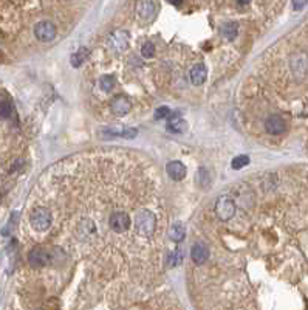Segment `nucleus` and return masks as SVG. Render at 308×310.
Returning <instances> with one entry per match:
<instances>
[{
    "instance_id": "nucleus-1",
    "label": "nucleus",
    "mask_w": 308,
    "mask_h": 310,
    "mask_svg": "<svg viewBox=\"0 0 308 310\" xmlns=\"http://www.w3.org/2000/svg\"><path fill=\"white\" fill-rule=\"evenodd\" d=\"M59 258L65 259V253L61 248L36 247L30 251L28 262L33 267H48V266H54L56 262H59Z\"/></svg>"
},
{
    "instance_id": "nucleus-2",
    "label": "nucleus",
    "mask_w": 308,
    "mask_h": 310,
    "mask_svg": "<svg viewBox=\"0 0 308 310\" xmlns=\"http://www.w3.org/2000/svg\"><path fill=\"white\" fill-rule=\"evenodd\" d=\"M156 228V217L151 210H141L135 217V231L143 237H151Z\"/></svg>"
},
{
    "instance_id": "nucleus-3",
    "label": "nucleus",
    "mask_w": 308,
    "mask_h": 310,
    "mask_svg": "<svg viewBox=\"0 0 308 310\" xmlns=\"http://www.w3.org/2000/svg\"><path fill=\"white\" fill-rule=\"evenodd\" d=\"M51 213L43 208V206H39V208H34L31 216H30V223L31 226L36 229V231H47V229L51 226Z\"/></svg>"
},
{
    "instance_id": "nucleus-4",
    "label": "nucleus",
    "mask_w": 308,
    "mask_h": 310,
    "mask_svg": "<svg viewBox=\"0 0 308 310\" xmlns=\"http://www.w3.org/2000/svg\"><path fill=\"white\" fill-rule=\"evenodd\" d=\"M215 214L220 221L228 222L235 214V203L231 196H220L215 203Z\"/></svg>"
},
{
    "instance_id": "nucleus-5",
    "label": "nucleus",
    "mask_w": 308,
    "mask_h": 310,
    "mask_svg": "<svg viewBox=\"0 0 308 310\" xmlns=\"http://www.w3.org/2000/svg\"><path fill=\"white\" fill-rule=\"evenodd\" d=\"M129 42H130V34H129V31H125V30L113 31L107 39V45L113 53L125 51L129 48Z\"/></svg>"
},
{
    "instance_id": "nucleus-6",
    "label": "nucleus",
    "mask_w": 308,
    "mask_h": 310,
    "mask_svg": "<svg viewBox=\"0 0 308 310\" xmlns=\"http://www.w3.org/2000/svg\"><path fill=\"white\" fill-rule=\"evenodd\" d=\"M56 34H58V30L50 20H42L34 27V36L40 42H51L56 38Z\"/></svg>"
},
{
    "instance_id": "nucleus-7",
    "label": "nucleus",
    "mask_w": 308,
    "mask_h": 310,
    "mask_svg": "<svg viewBox=\"0 0 308 310\" xmlns=\"http://www.w3.org/2000/svg\"><path fill=\"white\" fill-rule=\"evenodd\" d=\"M109 225L118 234L125 233L130 228V217L125 211H115L109 217Z\"/></svg>"
},
{
    "instance_id": "nucleus-8",
    "label": "nucleus",
    "mask_w": 308,
    "mask_h": 310,
    "mask_svg": "<svg viewBox=\"0 0 308 310\" xmlns=\"http://www.w3.org/2000/svg\"><path fill=\"white\" fill-rule=\"evenodd\" d=\"M136 14H138V17L143 22L149 24V22L155 19V14H156L155 2L154 0H138V2H136Z\"/></svg>"
},
{
    "instance_id": "nucleus-9",
    "label": "nucleus",
    "mask_w": 308,
    "mask_h": 310,
    "mask_svg": "<svg viewBox=\"0 0 308 310\" xmlns=\"http://www.w3.org/2000/svg\"><path fill=\"white\" fill-rule=\"evenodd\" d=\"M132 109V104H130V101L127 96H124V95H118L112 99L110 102V110L118 115V117H124V115H127Z\"/></svg>"
},
{
    "instance_id": "nucleus-10",
    "label": "nucleus",
    "mask_w": 308,
    "mask_h": 310,
    "mask_svg": "<svg viewBox=\"0 0 308 310\" xmlns=\"http://www.w3.org/2000/svg\"><path fill=\"white\" fill-rule=\"evenodd\" d=\"M265 129L271 135H280L287 131V123L279 115H271L265 121Z\"/></svg>"
},
{
    "instance_id": "nucleus-11",
    "label": "nucleus",
    "mask_w": 308,
    "mask_h": 310,
    "mask_svg": "<svg viewBox=\"0 0 308 310\" xmlns=\"http://www.w3.org/2000/svg\"><path fill=\"white\" fill-rule=\"evenodd\" d=\"M166 172H167V176L175 180V181H180V180H183L188 174V169L185 166V163H181L178 162V160H174V162H169L167 166H166Z\"/></svg>"
},
{
    "instance_id": "nucleus-12",
    "label": "nucleus",
    "mask_w": 308,
    "mask_h": 310,
    "mask_svg": "<svg viewBox=\"0 0 308 310\" xmlns=\"http://www.w3.org/2000/svg\"><path fill=\"white\" fill-rule=\"evenodd\" d=\"M101 135H107V136H121V138H135L138 135V131L133 128H119V126H113V128H107L101 132Z\"/></svg>"
},
{
    "instance_id": "nucleus-13",
    "label": "nucleus",
    "mask_w": 308,
    "mask_h": 310,
    "mask_svg": "<svg viewBox=\"0 0 308 310\" xmlns=\"http://www.w3.org/2000/svg\"><path fill=\"white\" fill-rule=\"evenodd\" d=\"M167 131L174 132V133H181L188 129V123L185 120H181V115L178 112H170L167 115Z\"/></svg>"
},
{
    "instance_id": "nucleus-14",
    "label": "nucleus",
    "mask_w": 308,
    "mask_h": 310,
    "mask_svg": "<svg viewBox=\"0 0 308 310\" xmlns=\"http://www.w3.org/2000/svg\"><path fill=\"white\" fill-rule=\"evenodd\" d=\"M95 233H96V225L92 219H88V217H84V219L79 222L77 226H76V234H77V237H81V239H88V237H92Z\"/></svg>"
},
{
    "instance_id": "nucleus-15",
    "label": "nucleus",
    "mask_w": 308,
    "mask_h": 310,
    "mask_svg": "<svg viewBox=\"0 0 308 310\" xmlns=\"http://www.w3.org/2000/svg\"><path fill=\"white\" fill-rule=\"evenodd\" d=\"M189 76H191V83L193 86H201L204 84V81H206V78H208V70H206V67H204V64H197L191 68Z\"/></svg>"
},
{
    "instance_id": "nucleus-16",
    "label": "nucleus",
    "mask_w": 308,
    "mask_h": 310,
    "mask_svg": "<svg viewBox=\"0 0 308 310\" xmlns=\"http://www.w3.org/2000/svg\"><path fill=\"white\" fill-rule=\"evenodd\" d=\"M191 258L192 261L198 264V266H201V264H204L208 261L209 258V250L206 245H203V244H195L192 247V251H191Z\"/></svg>"
},
{
    "instance_id": "nucleus-17",
    "label": "nucleus",
    "mask_w": 308,
    "mask_h": 310,
    "mask_svg": "<svg viewBox=\"0 0 308 310\" xmlns=\"http://www.w3.org/2000/svg\"><path fill=\"white\" fill-rule=\"evenodd\" d=\"M291 68L294 75H299V76H304L307 72H308V57L305 54H296L291 61Z\"/></svg>"
},
{
    "instance_id": "nucleus-18",
    "label": "nucleus",
    "mask_w": 308,
    "mask_h": 310,
    "mask_svg": "<svg viewBox=\"0 0 308 310\" xmlns=\"http://www.w3.org/2000/svg\"><path fill=\"white\" fill-rule=\"evenodd\" d=\"M185 237H186V228L183 223L175 222L172 226H170L169 239L172 240V242H181V240H185Z\"/></svg>"
},
{
    "instance_id": "nucleus-19",
    "label": "nucleus",
    "mask_w": 308,
    "mask_h": 310,
    "mask_svg": "<svg viewBox=\"0 0 308 310\" xmlns=\"http://www.w3.org/2000/svg\"><path fill=\"white\" fill-rule=\"evenodd\" d=\"M220 33L226 41H234L237 38V33H238V25L235 24V22H226V24L222 25Z\"/></svg>"
},
{
    "instance_id": "nucleus-20",
    "label": "nucleus",
    "mask_w": 308,
    "mask_h": 310,
    "mask_svg": "<svg viewBox=\"0 0 308 310\" xmlns=\"http://www.w3.org/2000/svg\"><path fill=\"white\" fill-rule=\"evenodd\" d=\"M88 56H90L88 48L82 47V48H79L77 51H75V53L72 54L70 62H72V65H73L75 68H77V67H81V65L88 59Z\"/></svg>"
},
{
    "instance_id": "nucleus-21",
    "label": "nucleus",
    "mask_w": 308,
    "mask_h": 310,
    "mask_svg": "<svg viewBox=\"0 0 308 310\" xmlns=\"http://www.w3.org/2000/svg\"><path fill=\"white\" fill-rule=\"evenodd\" d=\"M183 250H180V248H175L172 253H169L167 256V264L166 266L169 268H174V267H178L181 262H183Z\"/></svg>"
},
{
    "instance_id": "nucleus-22",
    "label": "nucleus",
    "mask_w": 308,
    "mask_h": 310,
    "mask_svg": "<svg viewBox=\"0 0 308 310\" xmlns=\"http://www.w3.org/2000/svg\"><path fill=\"white\" fill-rule=\"evenodd\" d=\"M197 181H198V185L201 188H209L211 186V176H209V171L206 168H200L198 172H197Z\"/></svg>"
},
{
    "instance_id": "nucleus-23",
    "label": "nucleus",
    "mask_w": 308,
    "mask_h": 310,
    "mask_svg": "<svg viewBox=\"0 0 308 310\" xmlns=\"http://www.w3.org/2000/svg\"><path fill=\"white\" fill-rule=\"evenodd\" d=\"M14 104L11 101L5 99V101H0V117L2 118H11L14 115Z\"/></svg>"
},
{
    "instance_id": "nucleus-24",
    "label": "nucleus",
    "mask_w": 308,
    "mask_h": 310,
    "mask_svg": "<svg viewBox=\"0 0 308 310\" xmlns=\"http://www.w3.org/2000/svg\"><path fill=\"white\" fill-rule=\"evenodd\" d=\"M115 84H116V79L113 75H106L99 79V87L104 91H110L113 87H115Z\"/></svg>"
},
{
    "instance_id": "nucleus-25",
    "label": "nucleus",
    "mask_w": 308,
    "mask_h": 310,
    "mask_svg": "<svg viewBox=\"0 0 308 310\" xmlns=\"http://www.w3.org/2000/svg\"><path fill=\"white\" fill-rule=\"evenodd\" d=\"M248 165H249V157L248 155H237L231 162V168L232 169H242V168H245Z\"/></svg>"
},
{
    "instance_id": "nucleus-26",
    "label": "nucleus",
    "mask_w": 308,
    "mask_h": 310,
    "mask_svg": "<svg viewBox=\"0 0 308 310\" xmlns=\"http://www.w3.org/2000/svg\"><path fill=\"white\" fill-rule=\"evenodd\" d=\"M141 54L144 57H152L155 54V45L152 42H144L141 47Z\"/></svg>"
},
{
    "instance_id": "nucleus-27",
    "label": "nucleus",
    "mask_w": 308,
    "mask_h": 310,
    "mask_svg": "<svg viewBox=\"0 0 308 310\" xmlns=\"http://www.w3.org/2000/svg\"><path fill=\"white\" fill-rule=\"evenodd\" d=\"M169 113H170L169 107H166V106L158 107V109L155 110V120H163V118H166V117H167Z\"/></svg>"
},
{
    "instance_id": "nucleus-28",
    "label": "nucleus",
    "mask_w": 308,
    "mask_h": 310,
    "mask_svg": "<svg viewBox=\"0 0 308 310\" xmlns=\"http://www.w3.org/2000/svg\"><path fill=\"white\" fill-rule=\"evenodd\" d=\"M291 2H293V8L296 11H301V9H304L307 6L308 0H291Z\"/></svg>"
},
{
    "instance_id": "nucleus-29",
    "label": "nucleus",
    "mask_w": 308,
    "mask_h": 310,
    "mask_svg": "<svg viewBox=\"0 0 308 310\" xmlns=\"http://www.w3.org/2000/svg\"><path fill=\"white\" fill-rule=\"evenodd\" d=\"M235 2H237L238 6H246L251 2V0H235Z\"/></svg>"
},
{
    "instance_id": "nucleus-30",
    "label": "nucleus",
    "mask_w": 308,
    "mask_h": 310,
    "mask_svg": "<svg viewBox=\"0 0 308 310\" xmlns=\"http://www.w3.org/2000/svg\"><path fill=\"white\" fill-rule=\"evenodd\" d=\"M169 3H172V5H175V6H180L181 3H183V0H167Z\"/></svg>"
}]
</instances>
